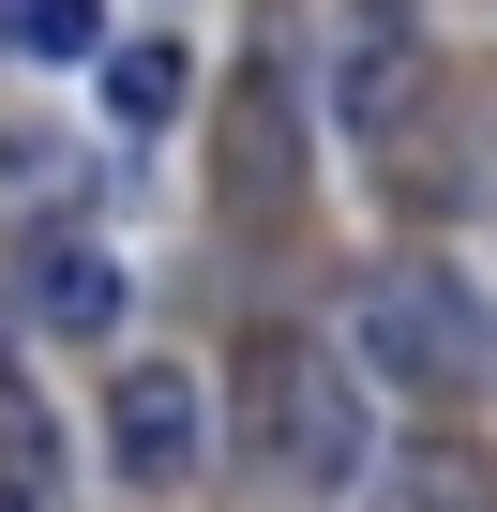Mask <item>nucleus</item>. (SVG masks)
<instances>
[{
    "label": "nucleus",
    "mask_w": 497,
    "mask_h": 512,
    "mask_svg": "<svg viewBox=\"0 0 497 512\" xmlns=\"http://www.w3.org/2000/svg\"><path fill=\"white\" fill-rule=\"evenodd\" d=\"M226 407H241V452H257L272 482H302V497H347V482L377 467V407H362V377H347L332 347H302V332H241Z\"/></svg>",
    "instance_id": "1"
},
{
    "label": "nucleus",
    "mask_w": 497,
    "mask_h": 512,
    "mask_svg": "<svg viewBox=\"0 0 497 512\" xmlns=\"http://www.w3.org/2000/svg\"><path fill=\"white\" fill-rule=\"evenodd\" d=\"M347 121L362 136H392L407 106H422V16H407V0H347Z\"/></svg>",
    "instance_id": "5"
},
{
    "label": "nucleus",
    "mask_w": 497,
    "mask_h": 512,
    "mask_svg": "<svg viewBox=\"0 0 497 512\" xmlns=\"http://www.w3.org/2000/svg\"><path fill=\"white\" fill-rule=\"evenodd\" d=\"M347 332H362L377 377H407V392H467V377L497 362V317L467 302V272H377Z\"/></svg>",
    "instance_id": "2"
},
{
    "label": "nucleus",
    "mask_w": 497,
    "mask_h": 512,
    "mask_svg": "<svg viewBox=\"0 0 497 512\" xmlns=\"http://www.w3.org/2000/svg\"><path fill=\"white\" fill-rule=\"evenodd\" d=\"M106 467L121 482H181L196 467V377L181 362H121L106 377Z\"/></svg>",
    "instance_id": "4"
},
{
    "label": "nucleus",
    "mask_w": 497,
    "mask_h": 512,
    "mask_svg": "<svg viewBox=\"0 0 497 512\" xmlns=\"http://www.w3.org/2000/svg\"><path fill=\"white\" fill-rule=\"evenodd\" d=\"M31 302H46V332H76V347H106L136 287H121V256H106V241H61L46 272H31Z\"/></svg>",
    "instance_id": "6"
},
{
    "label": "nucleus",
    "mask_w": 497,
    "mask_h": 512,
    "mask_svg": "<svg viewBox=\"0 0 497 512\" xmlns=\"http://www.w3.org/2000/svg\"><path fill=\"white\" fill-rule=\"evenodd\" d=\"M0 482H16V497H61V437H46L31 377H0Z\"/></svg>",
    "instance_id": "8"
},
{
    "label": "nucleus",
    "mask_w": 497,
    "mask_h": 512,
    "mask_svg": "<svg viewBox=\"0 0 497 512\" xmlns=\"http://www.w3.org/2000/svg\"><path fill=\"white\" fill-rule=\"evenodd\" d=\"M16 46H46V61H106V16H91V0H31Z\"/></svg>",
    "instance_id": "10"
},
{
    "label": "nucleus",
    "mask_w": 497,
    "mask_h": 512,
    "mask_svg": "<svg viewBox=\"0 0 497 512\" xmlns=\"http://www.w3.org/2000/svg\"><path fill=\"white\" fill-rule=\"evenodd\" d=\"M0 512H31V497H16V482H0Z\"/></svg>",
    "instance_id": "11"
},
{
    "label": "nucleus",
    "mask_w": 497,
    "mask_h": 512,
    "mask_svg": "<svg viewBox=\"0 0 497 512\" xmlns=\"http://www.w3.org/2000/svg\"><path fill=\"white\" fill-rule=\"evenodd\" d=\"M76 196V151H0V226L16 211H61Z\"/></svg>",
    "instance_id": "9"
},
{
    "label": "nucleus",
    "mask_w": 497,
    "mask_h": 512,
    "mask_svg": "<svg viewBox=\"0 0 497 512\" xmlns=\"http://www.w3.org/2000/svg\"><path fill=\"white\" fill-rule=\"evenodd\" d=\"M181 46H106V121H181Z\"/></svg>",
    "instance_id": "7"
},
{
    "label": "nucleus",
    "mask_w": 497,
    "mask_h": 512,
    "mask_svg": "<svg viewBox=\"0 0 497 512\" xmlns=\"http://www.w3.org/2000/svg\"><path fill=\"white\" fill-rule=\"evenodd\" d=\"M226 226H302V106H287V76L257 61L241 76V106H226Z\"/></svg>",
    "instance_id": "3"
}]
</instances>
